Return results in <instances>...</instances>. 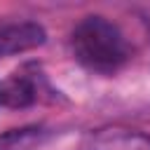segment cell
<instances>
[{"instance_id": "cell-1", "label": "cell", "mask_w": 150, "mask_h": 150, "mask_svg": "<svg viewBox=\"0 0 150 150\" xmlns=\"http://www.w3.org/2000/svg\"><path fill=\"white\" fill-rule=\"evenodd\" d=\"M70 45L75 59L91 70L110 73L127 59L124 35L115 23L105 21L103 16H87L84 21H80L73 30Z\"/></svg>"}, {"instance_id": "cell-2", "label": "cell", "mask_w": 150, "mask_h": 150, "mask_svg": "<svg viewBox=\"0 0 150 150\" xmlns=\"http://www.w3.org/2000/svg\"><path fill=\"white\" fill-rule=\"evenodd\" d=\"M45 40H47V33L35 21H19V23L0 26V56L30 52L45 45Z\"/></svg>"}, {"instance_id": "cell-3", "label": "cell", "mask_w": 150, "mask_h": 150, "mask_svg": "<svg viewBox=\"0 0 150 150\" xmlns=\"http://www.w3.org/2000/svg\"><path fill=\"white\" fill-rule=\"evenodd\" d=\"M35 101V87L26 77H12L5 84H0V103L9 108H26Z\"/></svg>"}, {"instance_id": "cell-4", "label": "cell", "mask_w": 150, "mask_h": 150, "mask_svg": "<svg viewBox=\"0 0 150 150\" xmlns=\"http://www.w3.org/2000/svg\"><path fill=\"white\" fill-rule=\"evenodd\" d=\"M45 131L40 127H23V129H9L0 134V150H33L42 141Z\"/></svg>"}]
</instances>
